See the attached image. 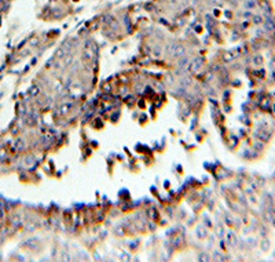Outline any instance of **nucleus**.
Masks as SVG:
<instances>
[{
  "label": "nucleus",
  "mask_w": 275,
  "mask_h": 262,
  "mask_svg": "<svg viewBox=\"0 0 275 262\" xmlns=\"http://www.w3.org/2000/svg\"><path fill=\"white\" fill-rule=\"evenodd\" d=\"M202 65H204V59H202V58H199V57H197V58H194V59L191 61V63H190L188 69H190L191 72H197V70H199V69L202 68Z\"/></svg>",
  "instance_id": "f257e3e1"
},
{
  "label": "nucleus",
  "mask_w": 275,
  "mask_h": 262,
  "mask_svg": "<svg viewBox=\"0 0 275 262\" xmlns=\"http://www.w3.org/2000/svg\"><path fill=\"white\" fill-rule=\"evenodd\" d=\"M184 52H186V50H184V47L180 46V44H176V46L171 47V54L173 57H182Z\"/></svg>",
  "instance_id": "f03ea898"
},
{
  "label": "nucleus",
  "mask_w": 275,
  "mask_h": 262,
  "mask_svg": "<svg viewBox=\"0 0 275 262\" xmlns=\"http://www.w3.org/2000/svg\"><path fill=\"white\" fill-rule=\"evenodd\" d=\"M70 108H72V104H63L61 106V113H68L69 110H70Z\"/></svg>",
  "instance_id": "7ed1b4c3"
},
{
  "label": "nucleus",
  "mask_w": 275,
  "mask_h": 262,
  "mask_svg": "<svg viewBox=\"0 0 275 262\" xmlns=\"http://www.w3.org/2000/svg\"><path fill=\"white\" fill-rule=\"evenodd\" d=\"M3 218V210H1V206H0V219Z\"/></svg>",
  "instance_id": "20e7f679"
}]
</instances>
